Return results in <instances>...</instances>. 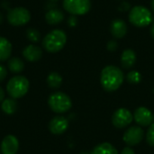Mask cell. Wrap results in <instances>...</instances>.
I'll return each instance as SVG.
<instances>
[{
	"mask_svg": "<svg viewBox=\"0 0 154 154\" xmlns=\"http://www.w3.org/2000/svg\"><path fill=\"white\" fill-rule=\"evenodd\" d=\"M7 21L14 26H21L26 24L31 19V14L28 9L18 6L8 11Z\"/></svg>",
	"mask_w": 154,
	"mask_h": 154,
	"instance_id": "cell-6",
	"label": "cell"
},
{
	"mask_svg": "<svg viewBox=\"0 0 154 154\" xmlns=\"http://www.w3.org/2000/svg\"><path fill=\"white\" fill-rule=\"evenodd\" d=\"M121 154H135V153H134V151L131 147H125V148L122 151V153Z\"/></svg>",
	"mask_w": 154,
	"mask_h": 154,
	"instance_id": "cell-29",
	"label": "cell"
},
{
	"mask_svg": "<svg viewBox=\"0 0 154 154\" xmlns=\"http://www.w3.org/2000/svg\"><path fill=\"white\" fill-rule=\"evenodd\" d=\"M68 24L69 27H75L78 24V18L76 17V15L69 16V18L68 20Z\"/></svg>",
	"mask_w": 154,
	"mask_h": 154,
	"instance_id": "cell-26",
	"label": "cell"
},
{
	"mask_svg": "<svg viewBox=\"0 0 154 154\" xmlns=\"http://www.w3.org/2000/svg\"><path fill=\"white\" fill-rule=\"evenodd\" d=\"M1 108L5 114L13 115L15 113V111L17 109V102L15 99H14L12 97L4 99V101L2 102V105H1Z\"/></svg>",
	"mask_w": 154,
	"mask_h": 154,
	"instance_id": "cell-19",
	"label": "cell"
},
{
	"mask_svg": "<svg viewBox=\"0 0 154 154\" xmlns=\"http://www.w3.org/2000/svg\"><path fill=\"white\" fill-rule=\"evenodd\" d=\"M12 53L11 42L4 37H0V61L8 60Z\"/></svg>",
	"mask_w": 154,
	"mask_h": 154,
	"instance_id": "cell-17",
	"label": "cell"
},
{
	"mask_svg": "<svg viewBox=\"0 0 154 154\" xmlns=\"http://www.w3.org/2000/svg\"><path fill=\"white\" fill-rule=\"evenodd\" d=\"M124 79V73L118 67L109 65L105 67L101 71L100 83L106 91L113 92L117 90L122 86Z\"/></svg>",
	"mask_w": 154,
	"mask_h": 154,
	"instance_id": "cell-1",
	"label": "cell"
},
{
	"mask_svg": "<svg viewBox=\"0 0 154 154\" xmlns=\"http://www.w3.org/2000/svg\"><path fill=\"white\" fill-rule=\"evenodd\" d=\"M152 10L154 11V0L152 1Z\"/></svg>",
	"mask_w": 154,
	"mask_h": 154,
	"instance_id": "cell-33",
	"label": "cell"
},
{
	"mask_svg": "<svg viewBox=\"0 0 154 154\" xmlns=\"http://www.w3.org/2000/svg\"><path fill=\"white\" fill-rule=\"evenodd\" d=\"M30 83L29 80L23 76H14L13 77L6 85V91L8 95L14 98L17 99L25 96L29 90Z\"/></svg>",
	"mask_w": 154,
	"mask_h": 154,
	"instance_id": "cell-3",
	"label": "cell"
},
{
	"mask_svg": "<svg viewBox=\"0 0 154 154\" xmlns=\"http://www.w3.org/2000/svg\"><path fill=\"white\" fill-rule=\"evenodd\" d=\"M45 20L49 24L55 25L60 23L64 20V14L58 8L50 9L45 14Z\"/></svg>",
	"mask_w": 154,
	"mask_h": 154,
	"instance_id": "cell-15",
	"label": "cell"
},
{
	"mask_svg": "<svg viewBox=\"0 0 154 154\" xmlns=\"http://www.w3.org/2000/svg\"><path fill=\"white\" fill-rule=\"evenodd\" d=\"M90 154H118L117 150L109 143H103L97 145Z\"/></svg>",
	"mask_w": 154,
	"mask_h": 154,
	"instance_id": "cell-18",
	"label": "cell"
},
{
	"mask_svg": "<svg viewBox=\"0 0 154 154\" xmlns=\"http://www.w3.org/2000/svg\"><path fill=\"white\" fill-rule=\"evenodd\" d=\"M48 104L50 108L57 114H63L68 112L71 106L72 102L70 97L63 92H55L49 97Z\"/></svg>",
	"mask_w": 154,
	"mask_h": 154,
	"instance_id": "cell-5",
	"label": "cell"
},
{
	"mask_svg": "<svg viewBox=\"0 0 154 154\" xmlns=\"http://www.w3.org/2000/svg\"><path fill=\"white\" fill-rule=\"evenodd\" d=\"M5 98V91L2 88H0V103L4 101Z\"/></svg>",
	"mask_w": 154,
	"mask_h": 154,
	"instance_id": "cell-30",
	"label": "cell"
},
{
	"mask_svg": "<svg viewBox=\"0 0 154 154\" xmlns=\"http://www.w3.org/2000/svg\"><path fill=\"white\" fill-rule=\"evenodd\" d=\"M62 83V77L58 72H51L47 77V84L51 88L56 89L60 87Z\"/></svg>",
	"mask_w": 154,
	"mask_h": 154,
	"instance_id": "cell-21",
	"label": "cell"
},
{
	"mask_svg": "<svg viewBox=\"0 0 154 154\" xmlns=\"http://www.w3.org/2000/svg\"><path fill=\"white\" fill-rule=\"evenodd\" d=\"M69 127V121L64 116H55L49 123V129L53 134H61Z\"/></svg>",
	"mask_w": 154,
	"mask_h": 154,
	"instance_id": "cell-12",
	"label": "cell"
},
{
	"mask_svg": "<svg viewBox=\"0 0 154 154\" xmlns=\"http://www.w3.org/2000/svg\"><path fill=\"white\" fill-rule=\"evenodd\" d=\"M129 21L134 26L142 28L152 23L153 16L148 8L143 5H135L129 13Z\"/></svg>",
	"mask_w": 154,
	"mask_h": 154,
	"instance_id": "cell-4",
	"label": "cell"
},
{
	"mask_svg": "<svg viewBox=\"0 0 154 154\" xmlns=\"http://www.w3.org/2000/svg\"><path fill=\"white\" fill-rule=\"evenodd\" d=\"M64 9L71 15L86 14L91 8L90 0H63Z\"/></svg>",
	"mask_w": 154,
	"mask_h": 154,
	"instance_id": "cell-7",
	"label": "cell"
},
{
	"mask_svg": "<svg viewBox=\"0 0 154 154\" xmlns=\"http://www.w3.org/2000/svg\"><path fill=\"white\" fill-rule=\"evenodd\" d=\"M7 76V70L6 68L0 64V82H2Z\"/></svg>",
	"mask_w": 154,
	"mask_h": 154,
	"instance_id": "cell-27",
	"label": "cell"
},
{
	"mask_svg": "<svg viewBox=\"0 0 154 154\" xmlns=\"http://www.w3.org/2000/svg\"><path fill=\"white\" fill-rule=\"evenodd\" d=\"M67 42L66 33L60 29H55L50 32L42 40V47L48 52L55 53L63 49Z\"/></svg>",
	"mask_w": 154,
	"mask_h": 154,
	"instance_id": "cell-2",
	"label": "cell"
},
{
	"mask_svg": "<svg viewBox=\"0 0 154 154\" xmlns=\"http://www.w3.org/2000/svg\"><path fill=\"white\" fill-rule=\"evenodd\" d=\"M80 154H88V152H82V153H80Z\"/></svg>",
	"mask_w": 154,
	"mask_h": 154,
	"instance_id": "cell-35",
	"label": "cell"
},
{
	"mask_svg": "<svg viewBox=\"0 0 154 154\" xmlns=\"http://www.w3.org/2000/svg\"><path fill=\"white\" fill-rule=\"evenodd\" d=\"M26 36L28 40L32 42H39L41 40V33L38 30L34 28H29L26 31Z\"/></svg>",
	"mask_w": 154,
	"mask_h": 154,
	"instance_id": "cell-22",
	"label": "cell"
},
{
	"mask_svg": "<svg viewBox=\"0 0 154 154\" xmlns=\"http://www.w3.org/2000/svg\"><path fill=\"white\" fill-rule=\"evenodd\" d=\"M23 56L28 61L34 62L42 57V50L34 44H30L23 50Z\"/></svg>",
	"mask_w": 154,
	"mask_h": 154,
	"instance_id": "cell-13",
	"label": "cell"
},
{
	"mask_svg": "<svg viewBox=\"0 0 154 154\" xmlns=\"http://www.w3.org/2000/svg\"><path fill=\"white\" fill-rule=\"evenodd\" d=\"M2 22H3V15L0 14V23H1Z\"/></svg>",
	"mask_w": 154,
	"mask_h": 154,
	"instance_id": "cell-32",
	"label": "cell"
},
{
	"mask_svg": "<svg viewBox=\"0 0 154 154\" xmlns=\"http://www.w3.org/2000/svg\"><path fill=\"white\" fill-rule=\"evenodd\" d=\"M153 92H154V88H153Z\"/></svg>",
	"mask_w": 154,
	"mask_h": 154,
	"instance_id": "cell-36",
	"label": "cell"
},
{
	"mask_svg": "<svg viewBox=\"0 0 154 154\" xmlns=\"http://www.w3.org/2000/svg\"><path fill=\"white\" fill-rule=\"evenodd\" d=\"M118 48V43L115 40H111L107 42V50L109 51H115Z\"/></svg>",
	"mask_w": 154,
	"mask_h": 154,
	"instance_id": "cell-25",
	"label": "cell"
},
{
	"mask_svg": "<svg viewBox=\"0 0 154 154\" xmlns=\"http://www.w3.org/2000/svg\"><path fill=\"white\" fill-rule=\"evenodd\" d=\"M134 116L130 110L126 108L117 109L112 116V123L115 127L122 129L128 126L133 122Z\"/></svg>",
	"mask_w": 154,
	"mask_h": 154,
	"instance_id": "cell-8",
	"label": "cell"
},
{
	"mask_svg": "<svg viewBox=\"0 0 154 154\" xmlns=\"http://www.w3.org/2000/svg\"><path fill=\"white\" fill-rule=\"evenodd\" d=\"M110 32L116 39H121L127 32V25L123 19H115L110 25Z\"/></svg>",
	"mask_w": 154,
	"mask_h": 154,
	"instance_id": "cell-14",
	"label": "cell"
},
{
	"mask_svg": "<svg viewBox=\"0 0 154 154\" xmlns=\"http://www.w3.org/2000/svg\"><path fill=\"white\" fill-rule=\"evenodd\" d=\"M136 62V54L135 52L131 50V49H127L125 50L121 55V64L123 66V68L128 69H131Z\"/></svg>",
	"mask_w": 154,
	"mask_h": 154,
	"instance_id": "cell-16",
	"label": "cell"
},
{
	"mask_svg": "<svg viewBox=\"0 0 154 154\" xmlns=\"http://www.w3.org/2000/svg\"><path fill=\"white\" fill-rule=\"evenodd\" d=\"M151 34H152V37L154 39V23L152 25V28H151Z\"/></svg>",
	"mask_w": 154,
	"mask_h": 154,
	"instance_id": "cell-31",
	"label": "cell"
},
{
	"mask_svg": "<svg viewBox=\"0 0 154 154\" xmlns=\"http://www.w3.org/2000/svg\"><path fill=\"white\" fill-rule=\"evenodd\" d=\"M50 1H52V2H56V1H59V0H50Z\"/></svg>",
	"mask_w": 154,
	"mask_h": 154,
	"instance_id": "cell-34",
	"label": "cell"
},
{
	"mask_svg": "<svg viewBox=\"0 0 154 154\" xmlns=\"http://www.w3.org/2000/svg\"><path fill=\"white\" fill-rule=\"evenodd\" d=\"M19 149L18 139L12 135H6L1 143V152L2 154H16Z\"/></svg>",
	"mask_w": 154,
	"mask_h": 154,
	"instance_id": "cell-11",
	"label": "cell"
},
{
	"mask_svg": "<svg viewBox=\"0 0 154 154\" xmlns=\"http://www.w3.org/2000/svg\"><path fill=\"white\" fill-rule=\"evenodd\" d=\"M153 19H154V17H153Z\"/></svg>",
	"mask_w": 154,
	"mask_h": 154,
	"instance_id": "cell-37",
	"label": "cell"
},
{
	"mask_svg": "<svg viewBox=\"0 0 154 154\" xmlns=\"http://www.w3.org/2000/svg\"><path fill=\"white\" fill-rule=\"evenodd\" d=\"M126 79L130 84H138L142 80V75L140 74V72L136 70H133L127 74Z\"/></svg>",
	"mask_w": 154,
	"mask_h": 154,
	"instance_id": "cell-23",
	"label": "cell"
},
{
	"mask_svg": "<svg viewBox=\"0 0 154 154\" xmlns=\"http://www.w3.org/2000/svg\"><path fill=\"white\" fill-rule=\"evenodd\" d=\"M134 118L139 125L143 126V127L150 126L152 124H153L152 122H153L154 116L152 113L144 106L138 107L134 111Z\"/></svg>",
	"mask_w": 154,
	"mask_h": 154,
	"instance_id": "cell-10",
	"label": "cell"
},
{
	"mask_svg": "<svg viewBox=\"0 0 154 154\" xmlns=\"http://www.w3.org/2000/svg\"><path fill=\"white\" fill-rule=\"evenodd\" d=\"M131 8V5L128 3V2H123L120 6H119V10L122 11V12H125V11H128L129 9Z\"/></svg>",
	"mask_w": 154,
	"mask_h": 154,
	"instance_id": "cell-28",
	"label": "cell"
},
{
	"mask_svg": "<svg viewBox=\"0 0 154 154\" xmlns=\"http://www.w3.org/2000/svg\"><path fill=\"white\" fill-rule=\"evenodd\" d=\"M146 141L150 146L154 147V124H152L148 129L146 134Z\"/></svg>",
	"mask_w": 154,
	"mask_h": 154,
	"instance_id": "cell-24",
	"label": "cell"
},
{
	"mask_svg": "<svg viewBox=\"0 0 154 154\" xmlns=\"http://www.w3.org/2000/svg\"><path fill=\"white\" fill-rule=\"evenodd\" d=\"M8 69L13 73H20L24 69V63L21 59L14 57L8 60Z\"/></svg>",
	"mask_w": 154,
	"mask_h": 154,
	"instance_id": "cell-20",
	"label": "cell"
},
{
	"mask_svg": "<svg viewBox=\"0 0 154 154\" xmlns=\"http://www.w3.org/2000/svg\"><path fill=\"white\" fill-rule=\"evenodd\" d=\"M143 130L140 126H132L125 131L123 136V140L127 145L134 146L143 141Z\"/></svg>",
	"mask_w": 154,
	"mask_h": 154,
	"instance_id": "cell-9",
	"label": "cell"
}]
</instances>
